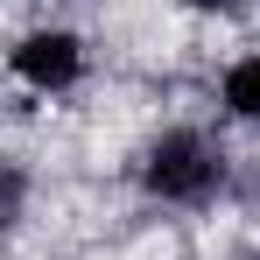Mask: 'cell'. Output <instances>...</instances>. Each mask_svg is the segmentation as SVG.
Here are the masks:
<instances>
[{
    "mask_svg": "<svg viewBox=\"0 0 260 260\" xmlns=\"http://www.w3.org/2000/svg\"><path fill=\"white\" fill-rule=\"evenodd\" d=\"M141 183H148L162 204H204L218 183H225V162H218V148L204 141V134L176 127V134H162V141L148 148V162H141Z\"/></svg>",
    "mask_w": 260,
    "mask_h": 260,
    "instance_id": "6da1fadb",
    "label": "cell"
},
{
    "mask_svg": "<svg viewBox=\"0 0 260 260\" xmlns=\"http://www.w3.org/2000/svg\"><path fill=\"white\" fill-rule=\"evenodd\" d=\"M14 71L28 85H43V91H63V85H78L85 49H78V36H63V28H36V36L14 43Z\"/></svg>",
    "mask_w": 260,
    "mask_h": 260,
    "instance_id": "7a4b0ae2",
    "label": "cell"
},
{
    "mask_svg": "<svg viewBox=\"0 0 260 260\" xmlns=\"http://www.w3.org/2000/svg\"><path fill=\"white\" fill-rule=\"evenodd\" d=\"M225 106L239 120H260V56H246V63L225 71Z\"/></svg>",
    "mask_w": 260,
    "mask_h": 260,
    "instance_id": "3957f363",
    "label": "cell"
},
{
    "mask_svg": "<svg viewBox=\"0 0 260 260\" xmlns=\"http://www.w3.org/2000/svg\"><path fill=\"white\" fill-rule=\"evenodd\" d=\"M21 211H28V176L0 162V232H7V225H21Z\"/></svg>",
    "mask_w": 260,
    "mask_h": 260,
    "instance_id": "277c9868",
    "label": "cell"
},
{
    "mask_svg": "<svg viewBox=\"0 0 260 260\" xmlns=\"http://www.w3.org/2000/svg\"><path fill=\"white\" fill-rule=\"evenodd\" d=\"M190 7H204V14H232V7H246V0H190Z\"/></svg>",
    "mask_w": 260,
    "mask_h": 260,
    "instance_id": "5b68a950",
    "label": "cell"
}]
</instances>
